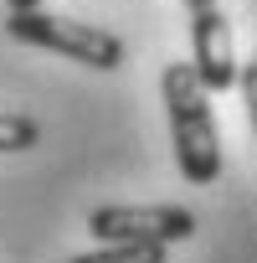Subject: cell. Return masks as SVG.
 Masks as SVG:
<instances>
[{"mask_svg":"<svg viewBox=\"0 0 257 263\" xmlns=\"http://www.w3.org/2000/svg\"><path fill=\"white\" fill-rule=\"evenodd\" d=\"M211 6H221V0H185V11L196 16V11H211Z\"/></svg>","mask_w":257,"mask_h":263,"instance_id":"obj_8","label":"cell"},{"mask_svg":"<svg viewBox=\"0 0 257 263\" xmlns=\"http://www.w3.org/2000/svg\"><path fill=\"white\" fill-rule=\"evenodd\" d=\"M11 11H41V0H6Z\"/></svg>","mask_w":257,"mask_h":263,"instance_id":"obj_9","label":"cell"},{"mask_svg":"<svg viewBox=\"0 0 257 263\" xmlns=\"http://www.w3.org/2000/svg\"><path fill=\"white\" fill-rule=\"evenodd\" d=\"M190 72L206 93H226L237 88V42H231V21L221 16V6L211 11H196L190 16Z\"/></svg>","mask_w":257,"mask_h":263,"instance_id":"obj_4","label":"cell"},{"mask_svg":"<svg viewBox=\"0 0 257 263\" xmlns=\"http://www.w3.org/2000/svg\"><path fill=\"white\" fill-rule=\"evenodd\" d=\"M160 93H165V114H170V145H175L180 176L190 186H216V176H221V135H216L211 93L196 83L190 62H165Z\"/></svg>","mask_w":257,"mask_h":263,"instance_id":"obj_1","label":"cell"},{"mask_svg":"<svg viewBox=\"0 0 257 263\" xmlns=\"http://www.w3.org/2000/svg\"><path fill=\"white\" fill-rule=\"evenodd\" d=\"M6 31L26 47H41V52H57L67 62H82V67H98V72H113L123 67V36L103 31V26H88V21H62V16H47V11H11Z\"/></svg>","mask_w":257,"mask_h":263,"instance_id":"obj_2","label":"cell"},{"mask_svg":"<svg viewBox=\"0 0 257 263\" xmlns=\"http://www.w3.org/2000/svg\"><path fill=\"white\" fill-rule=\"evenodd\" d=\"M88 232L98 242H155V248H170V242L196 237V212L175 206V201H155V206L113 201V206H93L88 212Z\"/></svg>","mask_w":257,"mask_h":263,"instance_id":"obj_3","label":"cell"},{"mask_svg":"<svg viewBox=\"0 0 257 263\" xmlns=\"http://www.w3.org/2000/svg\"><path fill=\"white\" fill-rule=\"evenodd\" d=\"M252 67H257V52H252Z\"/></svg>","mask_w":257,"mask_h":263,"instance_id":"obj_10","label":"cell"},{"mask_svg":"<svg viewBox=\"0 0 257 263\" xmlns=\"http://www.w3.org/2000/svg\"><path fill=\"white\" fill-rule=\"evenodd\" d=\"M170 248H155V242H103L93 253H77L72 263H165Z\"/></svg>","mask_w":257,"mask_h":263,"instance_id":"obj_5","label":"cell"},{"mask_svg":"<svg viewBox=\"0 0 257 263\" xmlns=\"http://www.w3.org/2000/svg\"><path fill=\"white\" fill-rule=\"evenodd\" d=\"M237 88H242V98H247V119H252V135H257V67H252V62H242Z\"/></svg>","mask_w":257,"mask_h":263,"instance_id":"obj_7","label":"cell"},{"mask_svg":"<svg viewBox=\"0 0 257 263\" xmlns=\"http://www.w3.org/2000/svg\"><path fill=\"white\" fill-rule=\"evenodd\" d=\"M36 145H41V124L31 114H0V155L36 150Z\"/></svg>","mask_w":257,"mask_h":263,"instance_id":"obj_6","label":"cell"}]
</instances>
